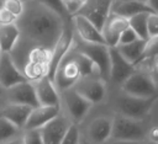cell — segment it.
Returning a JSON list of instances; mask_svg holds the SVG:
<instances>
[{"mask_svg": "<svg viewBox=\"0 0 158 144\" xmlns=\"http://www.w3.org/2000/svg\"><path fill=\"white\" fill-rule=\"evenodd\" d=\"M67 21L51 10L44 1H25V10L16 25L20 30V41L11 53L16 65L23 54L32 47L53 49Z\"/></svg>", "mask_w": 158, "mask_h": 144, "instance_id": "6da1fadb", "label": "cell"}, {"mask_svg": "<svg viewBox=\"0 0 158 144\" xmlns=\"http://www.w3.org/2000/svg\"><path fill=\"white\" fill-rule=\"evenodd\" d=\"M89 75H99V71L94 64L77 48L74 42L72 48L58 64L53 75V82L60 94L65 90L73 89L80 79Z\"/></svg>", "mask_w": 158, "mask_h": 144, "instance_id": "7a4b0ae2", "label": "cell"}, {"mask_svg": "<svg viewBox=\"0 0 158 144\" xmlns=\"http://www.w3.org/2000/svg\"><path fill=\"white\" fill-rule=\"evenodd\" d=\"M157 97L158 96L151 98H137L121 92L114 98V108L116 110V114L142 121L151 111Z\"/></svg>", "mask_w": 158, "mask_h": 144, "instance_id": "3957f363", "label": "cell"}, {"mask_svg": "<svg viewBox=\"0 0 158 144\" xmlns=\"http://www.w3.org/2000/svg\"><path fill=\"white\" fill-rule=\"evenodd\" d=\"M112 130L111 138L115 140L143 142L147 135V127L143 121L132 119L121 114H112Z\"/></svg>", "mask_w": 158, "mask_h": 144, "instance_id": "277c9868", "label": "cell"}, {"mask_svg": "<svg viewBox=\"0 0 158 144\" xmlns=\"http://www.w3.org/2000/svg\"><path fill=\"white\" fill-rule=\"evenodd\" d=\"M121 92L137 97V98H151L157 95V86L153 78L144 71H135L130 75L123 84L120 86Z\"/></svg>", "mask_w": 158, "mask_h": 144, "instance_id": "5b68a950", "label": "cell"}, {"mask_svg": "<svg viewBox=\"0 0 158 144\" xmlns=\"http://www.w3.org/2000/svg\"><path fill=\"white\" fill-rule=\"evenodd\" d=\"M91 107L93 105L88 100H85L80 94H78L74 89H69L60 92L62 112L74 124H79L89 113Z\"/></svg>", "mask_w": 158, "mask_h": 144, "instance_id": "8992f818", "label": "cell"}, {"mask_svg": "<svg viewBox=\"0 0 158 144\" xmlns=\"http://www.w3.org/2000/svg\"><path fill=\"white\" fill-rule=\"evenodd\" d=\"M75 46L94 64L100 78L107 82L110 75V48L106 44L85 43L80 41Z\"/></svg>", "mask_w": 158, "mask_h": 144, "instance_id": "52a82bcc", "label": "cell"}, {"mask_svg": "<svg viewBox=\"0 0 158 144\" xmlns=\"http://www.w3.org/2000/svg\"><path fill=\"white\" fill-rule=\"evenodd\" d=\"M73 89L93 106L101 103L107 95V82L99 75H89L80 79Z\"/></svg>", "mask_w": 158, "mask_h": 144, "instance_id": "ba28073f", "label": "cell"}, {"mask_svg": "<svg viewBox=\"0 0 158 144\" xmlns=\"http://www.w3.org/2000/svg\"><path fill=\"white\" fill-rule=\"evenodd\" d=\"M2 97L6 103L22 105V106H27L31 108H36L40 106L37 97H36L35 86L30 81H23V82H20L15 86H11L4 90Z\"/></svg>", "mask_w": 158, "mask_h": 144, "instance_id": "9c48e42d", "label": "cell"}, {"mask_svg": "<svg viewBox=\"0 0 158 144\" xmlns=\"http://www.w3.org/2000/svg\"><path fill=\"white\" fill-rule=\"evenodd\" d=\"M112 116L100 114L88 123L86 126V142L89 144H105L111 138Z\"/></svg>", "mask_w": 158, "mask_h": 144, "instance_id": "30bf717a", "label": "cell"}, {"mask_svg": "<svg viewBox=\"0 0 158 144\" xmlns=\"http://www.w3.org/2000/svg\"><path fill=\"white\" fill-rule=\"evenodd\" d=\"M72 124V121L60 112L54 119L40 129L43 144H60Z\"/></svg>", "mask_w": 158, "mask_h": 144, "instance_id": "8fae6325", "label": "cell"}, {"mask_svg": "<svg viewBox=\"0 0 158 144\" xmlns=\"http://www.w3.org/2000/svg\"><path fill=\"white\" fill-rule=\"evenodd\" d=\"M27 81L22 71L19 69L14 62L11 54L1 53L0 54V85L4 90L15 86L20 82Z\"/></svg>", "mask_w": 158, "mask_h": 144, "instance_id": "7c38bea8", "label": "cell"}, {"mask_svg": "<svg viewBox=\"0 0 158 144\" xmlns=\"http://www.w3.org/2000/svg\"><path fill=\"white\" fill-rule=\"evenodd\" d=\"M74 30L73 26L68 23H65L64 30L58 39V42L56 43L54 48L52 49V59H51V65H49V74L48 78L51 80H53V75L56 73V69L58 66V64L60 63V60L64 58V55L68 53V50L72 48L73 43H74Z\"/></svg>", "mask_w": 158, "mask_h": 144, "instance_id": "4fadbf2b", "label": "cell"}, {"mask_svg": "<svg viewBox=\"0 0 158 144\" xmlns=\"http://www.w3.org/2000/svg\"><path fill=\"white\" fill-rule=\"evenodd\" d=\"M110 9L111 1H85L78 15L86 18L101 32L102 26L110 15Z\"/></svg>", "mask_w": 158, "mask_h": 144, "instance_id": "5bb4252c", "label": "cell"}, {"mask_svg": "<svg viewBox=\"0 0 158 144\" xmlns=\"http://www.w3.org/2000/svg\"><path fill=\"white\" fill-rule=\"evenodd\" d=\"M128 20L110 14L107 20L105 21L102 30H101V34L102 38L105 41V44L109 48H115L118 44V39L121 37V34L128 28Z\"/></svg>", "mask_w": 158, "mask_h": 144, "instance_id": "9a60e30c", "label": "cell"}, {"mask_svg": "<svg viewBox=\"0 0 158 144\" xmlns=\"http://www.w3.org/2000/svg\"><path fill=\"white\" fill-rule=\"evenodd\" d=\"M136 71V66L127 63L116 50V48H110V75L109 81L114 85L121 86L123 81Z\"/></svg>", "mask_w": 158, "mask_h": 144, "instance_id": "2e32d148", "label": "cell"}, {"mask_svg": "<svg viewBox=\"0 0 158 144\" xmlns=\"http://www.w3.org/2000/svg\"><path fill=\"white\" fill-rule=\"evenodd\" d=\"M70 20H72V26H73L74 33L78 36L80 42L105 44V41L102 38L101 32L93 23H90L86 18L77 15V16L72 17Z\"/></svg>", "mask_w": 158, "mask_h": 144, "instance_id": "e0dca14e", "label": "cell"}, {"mask_svg": "<svg viewBox=\"0 0 158 144\" xmlns=\"http://www.w3.org/2000/svg\"><path fill=\"white\" fill-rule=\"evenodd\" d=\"M33 86L40 106H60V94L48 76L33 82Z\"/></svg>", "mask_w": 158, "mask_h": 144, "instance_id": "ac0fdd59", "label": "cell"}, {"mask_svg": "<svg viewBox=\"0 0 158 144\" xmlns=\"http://www.w3.org/2000/svg\"><path fill=\"white\" fill-rule=\"evenodd\" d=\"M62 112L60 106H38L32 108L23 130L41 129Z\"/></svg>", "mask_w": 158, "mask_h": 144, "instance_id": "d6986e66", "label": "cell"}, {"mask_svg": "<svg viewBox=\"0 0 158 144\" xmlns=\"http://www.w3.org/2000/svg\"><path fill=\"white\" fill-rule=\"evenodd\" d=\"M142 12L152 14L149 7L147 6L146 1H132V0L111 1L110 14L121 16V17H123L126 20H130L135 15H138V14H142Z\"/></svg>", "mask_w": 158, "mask_h": 144, "instance_id": "ffe728a7", "label": "cell"}, {"mask_svg": "<svg viewBox=\"0 0 158 144\" xmlns=\"http://www.w3.org/2000/svg\"><path fill=\"white\" fill-rule=\"evenodd\" d=\"M31 111H32V108L27 107V106L6 103L2 107V110L0 111V117H4L9 122H11L14 126H16L17 128L23 130Z\"/></svg>", "mask_w": 158, "mask_h": 144, "instance_id": "44dd1931", "label": "cell"}, {"mask_svg": "<svg viewBox=\"0 0 158 144\" xmlns=\"http://www.w3.org/2000/svg\"><path fill=\"white\" fill-rule=\"evenodd\" d=\"M20 30L16 23L0 26V52L11 54L20 41Z\"/></svg>", "mask_w": 158, "mask_h": 144, "instance_id": "7402d4cb", "label": "cell"}, {"mask_svg": "<svg viewBox=\"0 0 158 144\" xmlns=\"http://www.w3.org/2000/svg\"><path fill=\"white\" fill-rule=\"evenodd\" d=\"M146 42L147 41H142V39H137L132 43H128V44H123V46H117L115 47L116 50L118 52V54L130 64H132L133 66H137L141 58H142V54H143V50H144V46H146Z\"/></svg>", "mask_w": 158, "mask_h": 144, "instance_id": "603a6c76", "label": "cell"}, {"mask_svg": "<svg viewBox=\"0 0 158 144\" xmlns=\"http://www.w3.org/2000/svg\"><path fill=\"white\" fill-rule=\"evenodd\" d=\"M23 130L14 126L11 122L0 117V144H7L22 137Z\"/></svg>", "mask_w": 158, "mask_h": 144, "instance_id": "cb8c5ba5", "label": "cell"}, {"mask_svg": "<svg viewBox=\"0 0 158 144\" xmlns=\"http://www.w3.org/2000/svg\"><path fill=\"white\" fill-rule=\"evenodd\" d=\"M147 12H142L138 15H135L128 20L130 28L137 34V37L142 41H148V32H147Z\"/></svg>", "mask_w": 158, "mask_h": 144, "instance_id": "d4e9b609", "label": "cell"}, {"mask_svg": "<svg viewBox=\"0 0 158 144\" xmlns=\"http://www.w3.org/2000/svg\"><path fill=\"white\" fill-rule=\"evenodd\" d=\"M158 57V36L148 38L144 46V50L142 54V58L138 64H143L144 62H148L151 59H156Z\"/></svg>", "mask_w": 158, "mask_h": 144, "instance_id": "484cf974", "label": "cell"}, {"mask_svg": "<svg viewBox=\"0 0 158 144\" xmlns=\"http://www.w3.org/2000/svg\"><path fill=\"white\" fill-rule=\"evenodd\" d=\"M2 7L5 10H7L12 16H15L19 20L21 17V15L23 14L25 1H20V0H6V1H2Z\"/></svg>", "mask_w": 158, "mask_h": 144, "instance_id": "4316f807", "label": "cell"}, {"mask_svg": "<svg viewBox=\"0 0 158 144\" xmlns=\"http://www.w3.org/2000/svg\"><path fill=\"white\" fill-rule=\"evenodd\" d=\"M62 4H63V7H64L67 16L69 18H72L80 12L85 1L84 0H65V1H62Z\"/></svg>", "mask_w": 158, "mask_h": 144, "instance_id": "83f0119b", "label": "cell"}, {"mask_svg": "<svg viewBox=\"0 0 158 144\" xmlns=\"http://www.w3.org/2000/svg\"><path fill=\"white\" fill-rule=\"evenodd\" d=\"M80 142H81V134H80L79 126L73 123L60 144H80Z\"/></svg>", "mask_w": 158, "mask_h": 144, "instance_id": "f1b7e54d", "label": "cell"}, {"mask_svg": "<svg viewBox=\"0 0 158 144\" xmlns=\"http://www.w3.org/2000/svg\"><path fill=\"white\" fill-rule=\"evenodd\" d=\"M22 144H43L40 129L23 130V133H22Z\"/></svg>", "mask_w": 158, "mask_h": 144, "instance_id": "f546056e", "label": "cell"}, {"mask_svg": "<svg viewBox=\"0 0 158 144\" xmlns=\"http://www.w3.org/2000/svg\"><path fill=\"white\" fill-rule=\"evenodd\" d=\"M147 32L148 37H157L158 36V15L157 14H148L147 17Z\"/></svg>", "mask_w": 158, "mask_h": 144, "instance_id": "4dcf8cb0", "label": "cell"}, {"mask_svg": "<svg viewBox=\"0 0 158 144\" xmlns=\"http://www.w3.org/2000/svg\"><path fill=\"white\" fill-rule=\"evenodd\" d=\"M137 39H139L138 37H137V34L128 27L122 34H121V37H120V39H118V44L117 46H123V44H128V43H132V42H135V41H137Z\"/></svg>", "mask_w": 158, "mask_h": 144, "instance_id": "1f68e13d", "label": "cell"}, {"mask_svg": "<svg viewBox=\"0 0 158 144\" xmlns=\"http://www.w3.org/2000/svg\"><path fill=\"white\" fill-rule=\"evenodd\" d=\"M17 18L12 16L7 10H5L2 6L0 7V26H6V25H12L16 23Z\"/></svg>", "mask_w": 158, "mask_h": 144, "instance_id": "d6a6232c", "label": "cell"}, {"mask_svg": "<svg viewBox=\"0 0 158 144\" xmlns=\"http://www.w3.org/2000/svg\"><path fill=\"white\" fill-rule=\"evenodd\" d=\"M146 140L153 143V144H158V126H152L147 129V135H146Z\"/></svg>", "mask_w": 158, "mask_h": 144, "instance_id": "836d02e7", "label": "cell"}, {"mask_svg": "<svg viewBox=\"0 0 158 144\" xmlns=\"http://www.w3.org/2000/svg\"><path fill=\"white\" fill-rule=\"evenodd\" d=\"M146 4L149 7L152 14H157L158 15V0H148V1H146Z\"/></svg>", "mask_w": 158, "mask_h": 144, "instance_id": "e575fe53", "label": "cell"}, {"mask_svg": "<svg viewBox=\"0 0 158 144\" xmlns=\"http://www.w3.org/2000/svg\"><path fill=\"white\" fill-rule=\"evenodd\" d=\"M105 144H141V143L139 142H130V140H115V139H110Z\"/></svg>", "mask_w": 158, "mask_h": 144, "instance_id": "d590c367", "label": "cell"}, {"mask_svg": "<svg viewBox=\"0 0 158 144\" xmlns=\"http://www.w3.org/2000/svg\"><path fill=\"white\" fill-rule=\"evenodd\" d=\"M6 105V102H5V100H4V97L2 96H0V111L2 110V107Z\"/></svg>", "mask_w": 158, "mask_h": 144, "instance_id": "8d00e7d4", "label": "cell"}, {"mask_svg": "<svg viewBox=\"0 0 158 144\" xmlns=\"http://www.w3.org/2000/svg\"><path fill=\"white\" fill-rule=\"evenodd\" d=\"M7 144H22V137H21L20 139H17V140H14V142H11V143H7Z\"/></svg>", "mask_w": 158, "mask_h": 144, "instance_id": "74e56055", "label": "cell"}, {"mask_svg": "<svg viewBox=\"0 0 158 144\" xmlns=\"http://www.w3.org/2000/svg\"><path fill=\"white\" fill-rule=\"evenodd\" d=\"M154 68L157 69V71H158V57L154 59Z\"/></svg>", "mask_w": 158, "mask_h": 144, "instance_id": "f35d334b", "label": "cell"}, {"mask_svg": "<svg viewBox=\"0 0 158 144\" xmlns=\"http://www.w3.org/2000/svg\"><path fill=\"white\" fill-rule=\"evenodd\" d=\"M4 95V89L1 87V85H0V96H2Z\"/></svg>", "mask_w": 158, "mask_h": 144, "instance_id": "ab89813d", "label": "cell"}, {"mask_svg": "<svg viewBox=\"0 0 158 144\" xmlns=\"http://www.w3.org/2000/svg\"><path fill=\"white\" fill-rule=\"evenodd\" d=\"M141 144H153V143H151V142H148V140H143V142H141Z\"/></svg>", "mask_w": 158, "mask_h": 144, "instance_id": "60d3db41", "label": "cell"}, {"mask_svg": "<svg viewBox=\"0 0 158 144\" xmlns=\"http://www.w3.org/2000/svg\"><path fill=\"white\" fill-rule=\"evenodd\" d=\"M80 144H89L88 142H85V143H83V142H80Z\"/></svg>", "mask_w": 158, "mask_h": 144, "instance_id": "b9f144b4", "label": "cell"}, {"mask_svg": "<svg viewBox=\"0 0 158 144\" xmlns=\"http://www.w3.org/2000/svg\"><path fill=\"white\" fill-rule=\"evenodd\" d=\"M0 54H1V52H0Z\"/></svg>", "mask_w": 158, "mask_h": 144, "instance_id": "7bdbcfd3", "label": "cell"}]
</instances>
